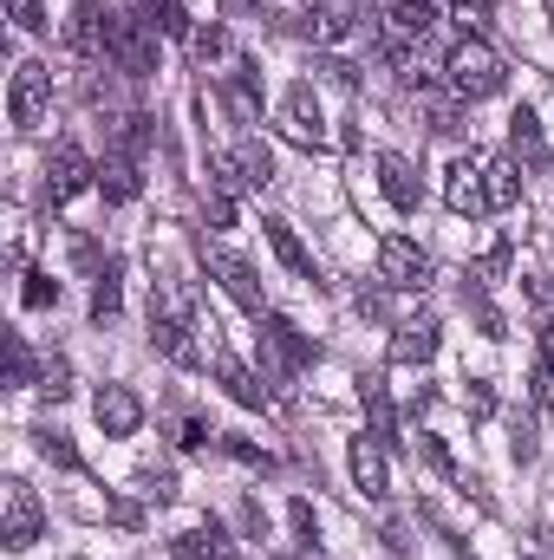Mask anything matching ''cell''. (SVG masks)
<instances>
[{"label":"cell","mask_w":554,"mask_h":560,"mask_svg":"<svg viewBox=\"0 0 554 560\" xmlns=\"http://www.w3.org/2000/svg\"><path fill=\"white\" fill-rule=\"evenodd\" d=\"M170 555L176 560H235V541H229L216 522H203V528H183V535L170 541Z\"/></svg>","instance_id":"cell-17"},{"label":"cell","mask_w":554,"mask_h":560,"mask_svg":"<svg viewBox=\"0 0 554 560\" xmlns=\"http://www.w3.org/2000/svg\"><path fill=\"white\" fill-rule=\"evenodd\" d=\"M189 52H196V59H222V52H229V33L209 20V26H196V33H189Z\"/></svg>","instance_id":"cell-31"},{"label":"cell","mask_w":554,"mask_h":560,"mask_svg":"<svg viewBox=\"0 0 554 560\" xmlns=\"http://www.w3.org/2000/svg\"><path fill=\"white\" fill-rule=\"evenodd\" d=\"M216 372H222V385H229V398L242 405V411H262L268 405V385L242 365V359H229V352H216Z\"/></svg>","instance_id":"cell-20"},{"label":"cell","mask_w":554,"mask_h":560,"mask_svg":"<svg viewBox=\"0 0 554 560\" xmlns=\"http://www.w3.org/2000/svg\"><path fill=\"white\" fill-rule=\"evenodd\" d=\"M176 443H183V450H203V443H209V423L203 418H176Z\"/></svg>","instance_id":"cell-38"},{"label":"cell","mask_w":554,"mask_h":560,"mask_svg":"<svg viewBox=\"0 0 554 560\" xmlns=\"http://www.w3.org/2000/svg\"><path fill=\"white\" fill-rule=\"evenodd\" d=\"M92 418H99L105 436H131V430L143 423V398L131 392V385H105V392L92 398Z\"/></svg>","instance_id":"cell-13"},{"label":"cell","mask_w":554,"mask_h":560,"mask_svg":"<svg viewBox=\"0 0 554 560\" xmlns=\"http://www.w3.org/2000/svg\"><path fill=\"white\" fill-rule=\"evenodd\" d=\"M262 235H268L275 261H280V268H287L293 280H320V275H313V255H307V248H300V235H293V222H280V215H268V222H262Z\"/></svg>","instance_id":"cell-16"},{"label":"cell","mask_w":554,"mask_h":560,"mask_svg":"<svg viewBox=\"0 0 554 560\" xmlns=\"http://www.w3.org/2000/svg\"><path fill=\"white\" fill-rule=\"evenodd\" d=\"M189 332H196V326H189V313H183L176 300H170V306H150V346H157L170 365H189V372H196V365H203V346H196Z\"/></svg>","instance_id":"cell-5"},{"label":"cell","mask_w":554,"mask_h":560,"mask_svg":"<svg viewBox=\"0 0 554 560\" xmlns=\"http://www.w3.org/2000/svg\"><path fill=\"white\" fill-rule=\"evenodd\" d=\"M229 7H249V0H229Z\"/></svg>","instance_id":"cell-44"},{"label":"cell","mask_w":554,"mask_h":560,"mask_svg":"<svg viewBox=\"0 0 554 560\" xmlns=\"http://www.w3.org/2000/svg\"><path fill=\"white\" fill-rule=\"evenodd\" d=\"M353 482H359L366 495H385V489H392V476H385V443H379V436H353Z\"/></svg>","instance_id":"cell-19"},{"label":"cell","mask_w":554,"mask_h":560,"mask_svg":"<svg viewBox=\"0 0 554 560\" xmlns=\"http://www.w3.org/2000/svg\"><path fill=\"white\" fill-rule=\"evenodd\" d=\"M287 522H293V541L313 555V509H307V502H293V509H287Z\"/></svg>","instance_id":"cell-37"},{"label":"cell","mask_w":554,"mask_h":560,"mask_svg":"<svg viewBox=\"0 0 554 560\" xmlns=\"http://www.w3.org/2000/svg\"><path fill=\"white\" fill-rule=\"evenodd\" d=\"M443 202H450V215H483V209H489V189H483V156H457V163H450Z\"/></svg>","instance_id":"cell-12"},{"label":"cell","mask_w":554,"mask_h":560,"mask_svg":"<svg viewBox=\"0 0 554 560\" xmlns=\"http://www.w3.org/2000/svg\"><path fill=\"white\" fill-rule=\"evenodd\" d=\"M379 275H385V287H399V293H417L430 280V255L417 242H405V235H385L379 242Z\"/></svg>","instance_id":"cell-8"},{"label":"cell","mask_w":554,"mask_h":560,"mask_svg":"<svg viewBox=\"0 0 554 560\" xmlns=\"http://www.w3.org/2000/svg\"><path fill=\"white\" fill-rule=\"evenodd\" d=\"M7 378H13V385H39V372H33V352H26V339H20V332L7 339Z\"/></svg>","instance_id":"cell-30"},{"label":"cell","mask_w":554,"mask_h":560,"mask_svg":"<svg viewBox=\"0 0 554 560\" xmlns=\"http://www.w3.org/2000/svg\"><path fill=\"white\" fill-rule=\"evenodd\" d=\"M222 98H229V112H235V125H262V98H255V72H235Z\"/></svg>","instance_id":"cell-26"},{"label":"cell","mask_w":554,"mask_h":560,"mask_svg":"<svg viewBox=\"0 0 554 560\" xmlns=\"http://www.w3.org/2000/svg\"><path fill=\"white\" fill-rule=\"evenodd\" d=\"M39 450H46V456H53L59 469H79V450H72V443H66L59 430H39Z\"/></svg>","instance_id":"cell-35"},{"label":"cell","mask_w":554,"mask_h":560,"mask_svg":"<svg viewBox=\"0 0 554 560\" xmlns=\"http://www.w3.org/2000/svg\"><path fill=\"white\" fill-rule=\"evenodd\" d=\"M379 189H385V196H392V209H405V215L424 202V183H417V170L399 156V150H385V156H379Z\"/></svg>","instance_id":"cell-15"},{"label":"cell","mask_w":554,"mask_h":560,"mask_svg":"<svg viewBox=\"0 0 554 560\" xmlns=\"http://www.w3.org/2000/svg\"><path fill=\"white\" fill-rule=\"evenodd\" d=\"M280 131H287L293 143H307V150H320V143H326V112H320L313 85H293V92L280 98Z\"/></svg>","instance_id":"cell-10"},{"label":"cell","mask_w":554,"mask_h":560,"mask_svg":"<svg viewBox=\"0 0 554 560\" xmlns=\"http://www.w3.org/2000/svg\"><path fill=\"white\" fill-rule=\"evenodd\" d=\"M529 392H535V405H542V411L554 405V372H549V365H535V378H529Z\"/></svg>","instance_id":"cell-39"},{"label":"cell","mask_w":554,"mask_h":560,"mask_svg":"<svg viewBox=\"0 0 554 560\" xmlns=\"http://www.w3.org/2000/svg\"><path fill=\"white\" fill-rule=\"evenodd\" d=\"M112 138H118V156H131V163H138L143 150H150V138H157V131H150V118H143V112H125Z\"/></svg>","instance_id":"cell-28"},{"label":"cell","mask_w":554,"mask_h":560,"mask_svg":"<svg viewBox=\"0 0 554 560\" xmlns=\"http://www.w3.org/2000/svg\"><path fill=\"white\" fill-rule=\"evenodd\" d=\"M483 189H489V209H516L522 202V163L516 156H483Z\"/></svg>","instance_id":"cell-18"},{"label":"cell","mask_w":554,"mask_h":560,"mask_svg":"<svg viewBox=\"0 0 554 560\" xmlns=\"http://www.w3.org/2000/svg\"><path fill=\"white\" fill-rule=\"evenodd\" d=\"M99 189H105V202H131V196L143 189L138 163H131V156H112V163H99Z\"/></svg>","instance_id":"cell-23"},{"label":"cell","mask_w":554,"mask_h":560,"mask_svg":"<svg viewBox=\"0 0 554 560\" xmlns=\"http://www.w3.org/2000/svg\"><path fill=\"white\" fill-rule=\"evenodd\" d=\"M138 489L150 495V502H170V495H176V489H170V476H143Z\"/></svg>","instance_id":"cell-42"},{"label":"cell","mask_w":554,"mask_h":560,"mask_svg":"<svg viewBox=\"0 0 554 560\" xmlns=\"http://www.w3.org/2000/svg\"><path fill=\"white\" fill-rule=\"evenodd\" d=\"M112 66H118L125 79H150V72H157V33H150L143 20H125V13H118V26H112Z\"/></svg>","instance_id":"cell-6"},{"label":"cell","mask_w":554,"mask_h":560,"mask_svg":"<svg viewBox=\"0 0 554 560\" xmlns=\"http://www.w3.org/2000/svg\"><path fill=\"white\" fill-rule=\"evenodd\" d=\"M503 59L476 39V33H463L450 52H443V85H450V98H463V105H476V98H496L503 92Z\"/></svg>","instance_id":"cell-1"},{"label":"cell","mask_w":554,"mask_h":560,"mask_svg":"<svg viewBox=\"0 0 554 560\" xmlns=\"http://www.w3.org/2000/svg\"><path fill=\"white\" fill-rule=\"evenodd\" d=\"M509 150H516L522 163H542V156H549V143H542V118H535V112H516V118H509Z\"/></svg>","instance_id":"cell-25"},{"label":"cell","mask_w":554,"mask_h":560,"mask_svg":"<svg viewBox=\"0 0 554 560\" xmlns=\"http://www.w3.org/2000/svg\"><path fill=\"white\" fill-rule=\"evenodd\" d=\"M496 411V392L489 385H470V418H489Z\"/></svg>","instance_id":"cell-41"},{"label":"cell","mask_w":554,"mask_h":560,"mask_svg":"<svg viewBox=\"0 0 554 560\" xmlns=\"http://www.w3.org/2000/svg\"><path fill=\"white\" fill-rule=\"evenodd\" d=\"M112 26H118V13H105L99 0H79L72 20H66V46L85 52V59H112Z\"/></svg>","instance_id":"cell-7"},{"label":"cell","mask_w":554,"mask_h":560,"mask_svg":"<svg viewBox=\"0 0 554 560\" xmlns=\"http://www.w3.org/2000/svg\"><path fill=\"white\" fill-rule=\"evenodd\" d=\"M203 261H209V275L222 280L229 293H235V306H249L255 319H268V300H262V280H255V268L249 261H235L229 248H203Z\"/></svg>","instance_id":"cell-11"},{"label":"cell","mask_w":554,"mask_h":560,"mask_svg":"<svg viewBox=\"0 0 554 560\" xmlns=\"http://www.w3.org/2000/svg\"><path fill=\"white\" fill-rule=\"evenodd\" d=\"M138 20L150 33H163V39H189L196 33L189 13H183V0H138Z\"/></svg>","instance_id":"cell-22"},{"label":"cell","mask_w":554,"mask_h":560,"mask_svg":"<svg viewBox=\"0 0 554 560\" xmlns=\"http://www.w3.org/2000/svg\"><path fill=\"white\" fill-rule=\"evenodd\" d=\"M112 313H118V268L105 261L99 280H92V319H112Z\"/></svg>","instance_id":"cell-29"},{"label":"cell","mask_w":554,"mask_h":560,"mask_svg":"<svg viewBox=\"0 0 554 560\" xmlns=\"http://www.w3.org/2000/svg\"><path fill=\"white\" fill-rule=\"evenodd\" d=\"M262 352H268V372H275V378H293L300 365H313V359H320V346H313L293 319H280V313L262 319Z\"/></svg>","instance_id":"cell-3"},{"label":"cell","mask_w":554,"mask_h":560,"mask_svg":"<svg viewBox=\"0 0 554 560\" xmlns=\"http://www.w3.org/2000/svg\"><path fill=\"white\" fill-rule=\"evenodd\" d=\"M39 528H46L39 495H33L26 482H7V495H0V541H7L13 555H26V548L39 541Z\"/></svg>","instance_id":"cell-4"},{"label":"cell","mask_w":554,"mask_h":560,"mask_svg":"<svg viewBox=\"0 0 554 560\" xmlns=\"http://www.w3.org/2000/svg\"><path fill=\"white\" fill-rule=\"evenodd\" d=\"M437 7H450V20H463L470 33H476L489 13H496V0H437Z\"/></svg>","instance_id":"cell-32"},{"label":"cell","mask_w":554,"mask_h":560,"mask_svg":"<svg viewBox=\"0 0 554 560\" xmlns=\"http://www.w3.org/2000/svg\"><path fill=\"white\" fill-rule=\"evenodd\" d=\"M366 26V13L353 7V0H320L313 13H307V39L313 46H339V39H353Z\"/></svg>","instance_id":"cell-14"},{"label":"cell","mask_w":554,"mask_h":560,"mask_svg":"<svg viewBox=\"0 0 554 560\" xmlns=\"http://www.w3.org/2000/svg\"><path fill=\"white\" fill-rule=\"evenodd\" d=\"M209 222L229 229V222H235V196H216V189H209Z\"/></svg>","instance_id":"cell-40"},{"label":"cell","mask_w":554,"mask_h":560,"mask_svg":"<svg viewBox=\"0 0 554 560\" xmlns=\"http://www.w3.org/2000/svg\"><path fill=\"white\" fill-rule=\"evenodd\" d=\"M209 189H216V196H242V189H255L235 150H209Z\"/></svg>","instance_id":"cell-24"},{"label":"cell","mask_w":554,"mask_h":560,"mask_svg":"<svg viewBox=\"0 0 554 560\" xmlns=\"http://www.w3.org/2000/svg\"><path fill=\"white\" fill-rule=\"evenodd\" d=\"M542 365L554 372V326H542Z\"/></svg>","instance_id":"cell-43"},{"label":"cell","mask_w":554,"mask_h":560,"mask_svg":"<svg viewBox=\"0 0 554 560\" xmlns=\"http://www.w3.org/2000/svg\"><path fill=\"white\" fill-rule=\"evenodd\" d=\"M235 156H242V170H249V183H255V189H268V183H275V150H268L262 138H242V143H235Z\"/></svg>","instance_id":"cell-27"},{"label":"cell","mask_w":554,"mask_h":560,"mask_svg":"<svg viewBox=\"0 0 554 560\" xmlns=\"http://www.w3.org/2000/svg\"><path fill=\"white\" fill-rule=\"evenodd\" d=\"M7 13H13L20 33H46V7L39 0H7Z\"/></svg>","instance_id":"cell-33"},{"label":"cell","mask_w":554,"mask_h":560,"mask_svg":"<svg viewBox=\"0 0 554 560\" xmlns=\"http://www.w3.org/2000/svg\"><path fill=\"white\" fill-rule=\"evenodd\" d=\"M85 183H99V163L85 156V150H72V143H59L53 150V163H46V202L59 209V202H72Z\"/></svg>","instance_id":"cell-9"},{"label":"cell","mask_w":554,"mask_h":560,"mask_svg":"<svg viewBox=\"0 0 554 560\" xmlns=\"http://www.w3.org/2000/svg\"><path fill=\"white\" fill-rule=\"evenodd\" d=\"M59 300V280L53 275H26V306H53Z\"/></svg>","instance_id":"cell-36"},{"label":"cell","mask_w":554,"mask_h":560,"mask_svg":"<svg viewBox=\"0 0 554 560\" xmlns=\"http://www.w3.org/2000/svg\"><path fill=\"white\" fill-rule=\"evenodd\" d=\"M437 352V319H405L392 332V365H424Z\"/></svg>","instance_id":"cell-21"},{"label":"cell","mask_w":554,"mask_h":560,"mask_svg":"<svg viewBox=\"0 0 554 560\" xmlns=\"http://www.w3.org/2000/svg\"><path fill=\"white\" fill-rule=\"evenodd\" d=\"M39 392H46V398H53V405H59V398H66V392H72V372H66V359H53V365H46V372H39Z\"/></svg>","instance_id":"cell-34"},{"label":"cell","mask_w":554,"mask_h":560,"mask_svg":"<svg viewBox=\"0 0 554 560\" xmlns=\"http://www.w3.org/2000/svg\"><path fill=\"white\" fill-rule=\"evenodd\" d=\"M46 105H53V72H46L39 59L13 66V92H7V118H13V131H39V125H46Z\"/></svg>","instance_id":"cell-2"}]
</instances>
